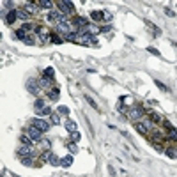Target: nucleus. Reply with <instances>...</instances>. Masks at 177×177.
I'll return each mask as SVG.
<instances>
[{
    "label": "nucleus",
    "mask_w": 177,
    "mask_h": 177,
    "mask_svg": "<svg viewBox=\"0 0 177 177\" xmlns=\"http://www.w3.org/2000/svg\"><path fill=\"white\" fill-rule=\"evenodd\" d=\"M34 108H36V113L37 115H51V108L46 105V101L43 99H37L34 103Z\"/></svg>",
    "instance_id": "f257e3e1"
},
{
    "label": "nucleus",
    "mask_w": 177,
    "mask_h": 177,
    "mask_svg": "<svg viewBox=\"0 0 177 177\" xmlns=\"http://www.w3.org/2000/svg\"><path fill=\"white\" fill-rule=\"evenodd\" d=\"M43 161L44 163H50V165L57 166V165H60V160H59V156L55 154V152H50V151H46L43 154Z\"/></svg>",
    "instance_id": "f03ea898"
},
{
    "label": "nucleus",
    "mask_w": 177,
    "mask_h": 177,
    "mask_svg": "<svg viewBox=\"0 0 177 177\" xmlns=\"http://www.w3.org/2000/svg\"><path fill=\"white\" fill-rule=\"evenodd\" d=\"M27 90L34 96H37L39 92H41V87H39V83H37L36 78H28L27 80Z\"/></svg>",
    "instance_id": "7ed1b4c3"
},
{
    "label": "nucleus",
    "mask_w": 177,
    "mask_h": 177,
    "mask_svg": "<svg viewBox=\"0 0 177 177\" xmlns=\"http://www.w3.org/2000/svg\"><path fill=\"white\" fill-rule=\"evenodd\" d=\"M27 135L32 138V142H41V140H43V131L37 129V127H34V126H30L27 129Z\"/></svg>",
    "instance_id": "20e7f679"
},
{
    "label": "nucleus",
    "mask_w": 177,
    "mask_h": 177,
    "mask_svg": "<svg viewBox=\"0 0 177 177\" xmlns=\"http://www.w3.org/2000/svg\"><path fill=\"white\" fill-rule=\"evenodd\" d=\"M59 9H60V14H71L73 11H74V7H73V2H64V0H60L59 2Z\"/></svg>",
    "instance_id": "39448f33"
},
{
    "label": "nucleus",
    "mask_w": 177,
    "mask_h": 177,
    "mask_svg": "<svg viewBox=\"0 0 177 177\" xmlns=\"http://www.w3.org/2000/svg\"><path fill=\"white\" fill-rule=\"evenodd\" d=\"M32 126L34 127H37V129H41V131H48V127H50V124L44 121V119H34L32 121Z\"/></svg>",
    "instance_id": "423d86ee"
},
{
    "label": "nucleus",
    "mask_w": 177,
    "mask_h": 177,
    "mask_svg": "<svg viewBox=\"0 0 177 177\" xmlns=\"http://www.w3.org/2000/svg\"><path fill=\"white\" fill-rule=\"evenodd\" d=\"M129 117H131L133 121H140L142 117H144V108H140V106H135L129 110Z\"/></svg>",
    "instance_id": "0eeeda50"
},
{
    "label": "nucleus",
    "mask_w": 177,
    "mask_h": 177,
    "mask_svg": "<svg viewBox=\"0 0 177 177\" xmlns=\"http://www.w3.org/2000/svg\"><path fill=\"white\" fill-rule=\"evenodd\" d=\"M48 22H50V23H57V25H59L60 22H64V16H62L60 12H57V11H50V12H48Z\"/></svg>",
    "instance_id": "6e6552de"
},
{
    "label": "nucleus",
    "mask_w": 177,
    "mask_h": 177,
    "mask_svg": "<svg viewBox=\"0 0 177 177\" xmlns=\"http://www.w3.org/2000/svg\"><path fill=\"white\" fill-rule=\"evenodd\" d=\"M57 30H59L60 34H64V36L67 37V36L71 34V25H69V23H67L66 20H64V22H60L59 25H57Z\"/></svg>",
    "instance_id": "1a4fd4ad"
},
{
    "label": "nucleus",
    "mask_w": 177,
    "mask_h": 177,
    "mask_svg": "<svg viewBox=\"0 0 177 177\" xmlns=\"http://www.w3.org/2000/svg\"><path fill=\"white\" fill-rule=\"evenodd\" d=\"M36 36H39V37L44 39V41H50V37H51L50 30H48L46 27H37V30H36Z\"/></svg>",
    "instance_id": "9d476101"
},
{
    "label": "nucleus",
    "mask_w": 177,
    "mask_h": 177,
    "mask_svg": "<svg viewBox=\"0 0 177 177\" xmlns=\"http://www.w3.org/2000/svg\"><path fill=\"white\" fill-rule=\"evenodd\" d=\"M18 152H20V156L27 158V156H32V154H34V149H32V145L22 144V145H20V149H18Z\"/></svg>",
    "instance_id": "9b49d317"
},
{
    "label": "nucleus",
    "mask_w": 177,
    "mask_h": 177,
    "mask_svg": "<svg viewBox=\"0 0 177 177\" xmlns=\"http://www.w3.org/2000/svg\"><path fill=\"white\" fill-rule=\"evenodd\" d=\"M73 27H76V28H87L88 27V22L85 20V18H82V16H76L74 20H73Z\"/></svg>",
    "instance_id": "f8f14e48"
},
{
    "label": "nucleus",
    "mask_w": 177,
    "mask_h": 177,
    "mask_svg": "<svg viewBox=\"0 0 177 177\" xmlns=\"http://www.w3.org/2000/svg\"><path fill=\"white\" fill-rule=\"evenodd\" d=\"M16 20H18V14H16V9H14V11H9V12L6 14V20H4V23H6V25H12Z\"/></svg>",
    "instance_id": "ddd939ff"
},
{
    "label": "nucleus",
    "mask_w": 177,
    "mask_h": 177,
    "mask_svg": "<svg viewBox=\"0 0 177 177\" xmlns=\"http://www.w3.org/2000/svg\"><path fill=\"white\" fill-rule=\"evenodd\" d=\"M64 126H66V129H67L69 133H74V131H78L76 122H74V121H71V119H66V122H64Z\"/></svg>",
    "instance_id": "4468645a"
},
{
    "label": "nucleus",
    "mask_w": 177,
    "mask_h": 177,
    "mask_svg": "<svg viewBox=\"0 0 177 177\" xmlns=\"http://www.w3.org/2000/svg\"><path fill=\"white\" fill-rule=\"evenodd\" d=\"M25 11L28 12V14H36L39 9V4H32V2H28V4H25V7H23Z\"/></svg>",
    "instance_id": "2eb2a0df"
},
{
    "label": "nucleus",
    "mask_w": 177,
    "mask_h": 177,
    "mask_svg": "<svg viewBox=\"0 0 177 177\" xmlns=\"http://www.w3.org/2000/svg\"><path fill=\"white\" fill-rule=\"evenodd\" d=\"M48 98H50V101H59V98H60V90L59 88H51L50 92H48Z\"/></svg>",
    "instance_id": "dca6fc26"
},
{
    "label": "nucleus",
    "mask_w": 177,
    "mask_h": 177,
    "mask_svg": "<svg viewBox=\"0 0 177 177\" xmlns=\"http://www.w3.org/2000/svg\"><path fill=\"white\" fill-rule=\"evenodd\" d=\"M53 76H55V69L53 67H46L43 71V78H46V80H53Z\"/></svg>",
    "instance_id": "f3484780"
},
{
    "label": "nucleus",
    "mask_w": 177,
    "mask_h": 177,
    "mask_svg": "<svg viewBox=\"0 0 177 177\" xmlns=\"http://www.w3.org/2000/svg\"><path fill=\"white\" fill-rule=\"evenodd\" d=\"M135 127H136V131H138L140 135H147V133H149V127L145 126L144 122H136V124H135Z\"/></svg>",
    "instance_id": "a211bd4d"
},
{
    "label": "nucleus",
    "mask_w": 177,
    "mask_h": 177,
    "mask_svg": "<svg viewBox=\"0 0 177 177\" xmlns=\"http://www.w3.org/2000/svg\"><path fill=\"white\" fill-rule=\"evenodd\" d=\"M22 28L25 30V32H28V30H32V32L36 34V30H37V25H36V23H30V22H25V23L22 25Z\"/></svg>",
    "instance_id": "6ab92c4d"
},
{
    "label": "nucleus",
    "mask_w": 177,
    "mask_h": 177,
    "mask_svg": "<svg viewBox=\"0 0 177 177\" xmlns=\"http://www.w3.org/2000/svg\"><path fill=\"white\" fill-rule=\"evenodd\" d=\"M37 4H39L41 9H51V7H53V2H51V0H39Z\"/></svg>",
    "instance_id": "aec40b11"
},
{
    "label": "nucleus",
    "mask_w": 177,
    "mask_h": 177,
    "mask_svg": "<svg viewBox=\"0 0 177 177\" xmlns=\"http://www.w3.org/2000/svg\"><path fill=\"white\" fill-rule=\"evenodd\" d=\"M90 18H92L94 22H101V20H105L103 11H92V12H90Z\"/></svg>",
    "instance_id": "412c9836"
},
{
    "label": "nucleus",
    "mask_w": 177,
    "mask_h": 177,
    "mask_svg": "<svg viewBox=\"0 0 177 177\" xmlns=\"http://www.w3.org/2000/svg\"><path fill=\"white\" fill-rule=\"evenodd\" d=\"M151 119H152V122H156V124H160V122H165V119L158 113V112H151Z\"/></svg>",
    "instance_id": "4be33fe9"
},
{
    "label": "nucleus",
    "mask_w": 177,
    "mask_h": 177,
    "mask_svg": "<svg viewBox=\"0 0 177 177\" xmlns=\"http://www.w3.org/2000/svg\"><path fill=\"white\" fill-rule=\"evenodd\" d=\"M60 165L64 166V168L71 166L73 165V156H66V158H62V160H60Z\"/></svg>",
    "instance_id": "5701e85b"
},
{
    "label": "nucleus",
    "mask_w": 177,
    "mask_h": 177,
    "mask_svg": "<svg viewBox=\"0 0 177 177\" xmlns=\"http://www.w3.org/2000/svg\"><path fill=\"white\" fill-rule=\"evenodd\" d=\"M16 14H18V20H27L28 18V12L25 9H16Z\"/></svg>",
    "instance_id": "b1692460"
},
{
    "label": "nucleus",
    "mask_w": 177,
    "mask_h": 177,
    "mask_svg": "<svg viewBox=\"0 0 177 177\" xmlns=\"http://www.w3.org/2000/svg\"><path fill=\"white\" fill-rule=\"evenodd\" d=\"M154 83H156V87L160 88L161 92H168V87H166L163 82H160V80H154Z\"/></svg>",
    "instance_id": "393cba45"
},
{
    "label": "nucleus",
    "mask_w": 177,
    "mask_h": 177,
    "mask_svg": "<svg viewBox=\"0 0 177 177\" xmlns=\"http://www.w3.org/2000/svg\"><path fill=\"white\" fill-rule=\"evenodd\" d=\"M20 142L25 144V145H32V138H30L28 135H22V136H20Z\"/></svg>",
    "instance_id": "a878e982"
},
{
    "label": "nucleus",
    "mask_w": 177,
    "mask_h": 177,
    "mask_svg": "<svg viewBox=\"0 0 177 177\" xmlns=\"http://www.w3.org/2000/svg\"><path fill=\"white\" fill-rule=\"evenodd\" d=\"M166 126H168V135H170V138L177 140V129L174 126H170V124H166Z\"/></svg>",
    "instance_id": "bb28decb"
},
{
    "label": "nucleus",
    "mask_w": 177,
    "mask_h": 177,
    "mask_svg": "<svg viewBox=\"0 0 177 177\" xmlns=\"http://www.w3.org/2000/svg\"><path fill=\"white\" fill-rule=\"evenodd\" d=\"M14 36H16V39H22V41H25V39H27V32H25L23 28L16 30V34H14Z\"/></svg>",
    "instance_id": "cd10ccee"
},
{
    "label": "nucleus",
    "mask_w": 177,
    "mask_h": 177,
    "mask_svg": "<svg viewBox=\"0 0 177 177\" xmlns=\"http://www.w3.org/2000/svg\"><path fill=\"white\" fill-rule=\"evenodd\" d=\"M165 152H166V156H170V158H174V160L177 158V151L174 149V147H168V149H165Z\"/></svg>",
    "instance_id": "c85d7f7f"
},
{
    "label": "nucleus",
    "mask_w": 177,
    "mask_h": 177,
    "mask_svg": "<svg viewBox=\"0 0 177 177\" xmlns=\"http://www.w3.org/2000/svg\"><path fill=\"white\" fill-rule=\"evenodd\" d=\"M85 99H87V103H88V105H90V106H92V108H94V110H99V106L96 105V101L92 99V98H90V96H85Z\"/></svg>",
    "instance_id": "c756f323"
},
{
    "label": "nucleus",
    "mask_w": 177,
    "mask_h": 177,
    "mask_svg": "<svg viewBox=\"0 0 177 177\" xmlns=\"http://www.w3.org/2000/svg\"><path fill=\"white\" fill-rule=\"evenodd\" d=\"M67 149L71 151V154H74V152H78V145L74 144V142H69V144H67Z\"/></svg>",
    "instance_id": "7c9ffc66"
},
{
    "label": "nucleus",
    "mask_w": 177,
    "mask_h": 177,
    "mask_svg": "<svg viewBox=\"0 0 177 177\" xmlns=\"http://www.w3.org/2000/svg\"><path fill=\"white\" fill-rule=\"evenodd\" d=\"M22 163H23L25 166H32V165H34V161H32V158H30V156L23 158V160H22Z\"/></svg>",
    "instance_id": "2f4dec72"
},
{
    "label": "nucleus",
    "mask_w": 177,
    "mask_h": 177,
    "mask_svg": "<svg viewBox=\"0 0 177 177\" xmlns=\"http://www.w3.org/2000/svg\"><path fill=\"white\" fill-rule=\"evenodd\" d=\"M59 113L60 115H69V108L67 106H59Z\"/></svg>",
    "instance_id": "473e14b6"
},
{
    "label": "nucleus",
    "mask_w": 177,
    "mask_h": 177,
    "mask_svg": "<svg viewBox=\"0 0 177 177\" xmlns=\"http://www.w3.org/2000/svg\"><path fill=\"white\" fill-rule=\"evenodd\" d=\"M50 119H51V122H53V124H60V117L57 115V113H51Z\"/></svg>",
    "instance_id": "72a5a7b5"
},
{
    "label": "nucleus",
    "mask_w": 177,
    "mask_h": 177,
    "mask_svg": "<svg viewBox=\"0 0 177 177\" xmlns=\"http://www.w3.org/2000/svg\"><path fill=\"white\" fill-rule=\"evenodd\" d=\"M71 140H73V142H74V144H76L78 140H80V133H78V131L71 133Z\"/></svg>",
    "instance_id": "f704fd0d"
},
{
    "label": "nucleus",
    "mask_w": 177,
    "mask_h": 177,
    "mask_svg": "<svg viewBox=\"0 0 177 177\" xmlns=\"http://www.w3.org/2000/svg\"><path fill=\"white\" fill-rule=\"evenodd\" d=\"M50 41H51V43H55V44H60V43H62V39H60V37H57V36H53V34H51Z\"/></svg>",
    "instance_id": "c9c22d12"
},
{
    "label": "nucleus",
    "mask_w": 177,
    "mask_h": 177,
    "mask_svg": "<svg viewBox=\"0 0 177 177\" xmlns=\"http://www.w3.org/2000/svg\"><path fill=\"white\" fill-rule=\"evenodd\" d=\"M147 51H149V53H152V55H156V57H160V51L156 50V48H152V46H151V48H147Z\"/></svg>",
    "instance_id": "e433bc0d"
},
{
    "label": "nucleus",
    "mask_w": 177,
    "mask_h": 177,
    "mask_svg": "<svg viewBox=\"0 0 177 177\" xmlns=\"http://www.w3.org/2000/svg\"><path fill=\"white\" fill-rule=\"evenodd\" d=\"M4 7H9L11 11H14V9H12V2H4Z\"/></svg>",
    "instance_id": "4c0bfd02"
}]
</instances>
